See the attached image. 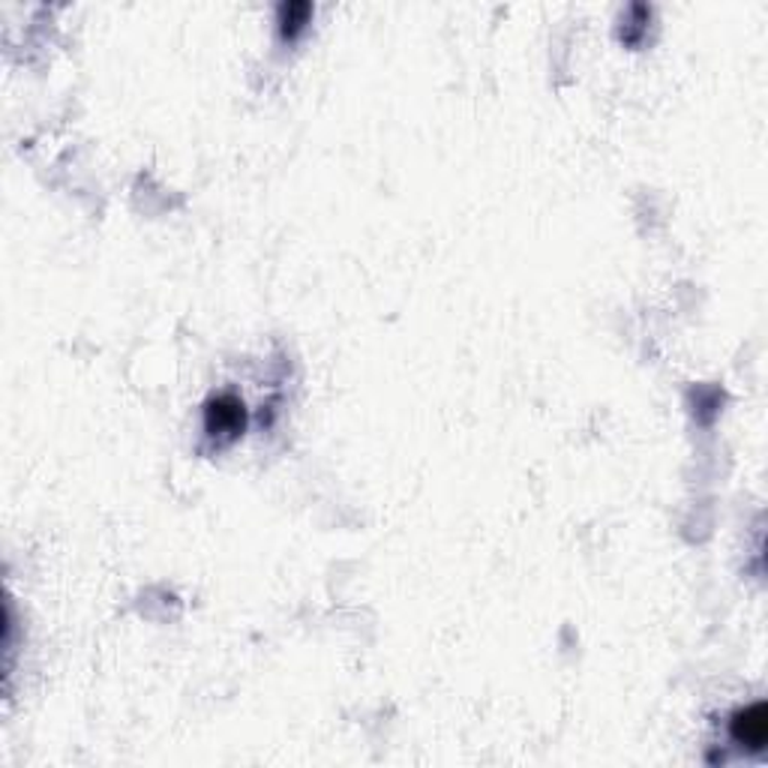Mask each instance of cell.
Listing matches in <instances>:
<instances>
[{"instance_id": "obj_1", "label": "cell", "mask_w": 768, "mask_h": 768, "mask_svg": "<svg viewBox=\"0 0 768 768\" xmlns=\"http://www.w3.org/2000/svg\"><path fill=\"white\" fill-rule=\"evenodd\" d=\"M244 420H247L244 403L231 394L216 396V399H211L207 408H204V430H207L211 439H238L240 430H244Z\"/></svg>"}, {"instance_id": "obj_2", "label": "cell", "mask_w": 768, "mask_h": 768, "mask_svg": "<svg viewBox=\"0 0 768 768\" xmlns=\"http://www.w3.org/2000/svg\"><path fill=\"white\" fill-rule=\"evenodd\" d=\"M730 735H733L735 745H742L750 754H759L766 750L768 742V712L763 702H754L742 712L733 714V723H730Z\"/></svg>"}, {"instance_id": "obj_3", "label": "cell", "mask_w": 768, "mask_h": 768, "mask_svg": "<svg viewBox=\"0 0 768 768\" xmlns=\"http://www.w3.org/2000/svg\"><path fill=\"white\" fill-rule=\"evenodd\" d=\"M309 15H313V7H309V3L292 0V3H283V7L276 10V24H280L283 36H297L304 31V24L309 22Z\"/></svg>"}]
</instances>
